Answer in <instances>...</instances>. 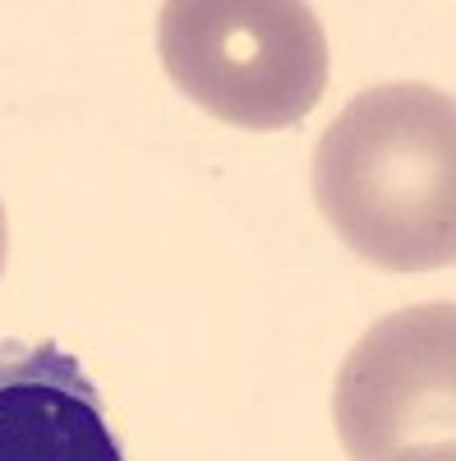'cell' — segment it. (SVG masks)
<instances>
[{"label": "cell", "instance_id": "cell-1", "mask_svg": "<svg viewBox=\"0 0 456 461\" xmlns=\"http://www.w3.org/2000/svg\"><path fill=\"white\" fill-rule=\"evenodd\" d=\"M314 199L360 258L429 273L456 258V106L429 84L355 93L314 148Z\"/></svg>", "mask_w": 456, "mask_h": 461}, {"label": "cell", "instance_id": "cell-2", "mask_svg": "<svg viewBox=\"0 0 456 461\" xmlns=\"http://www.w3.org/2000/svg\"><path fill=\"white\" fill-rule=\"evenodd\" d=\"M157 51L175 88L240 130H286L327 88V37L295 0H171Z\"/></svg>", "mask_w": 456, "mask_h": 461}, {"label": "cell", "instance_id": "cell-3", "mask_svg": "<svg viewBox=\"0 0 456 461\" xmlns=\"http://www.w3.org/2000/svg\"><path fill=\"white\" fill-rule=\"evenodd\" d=\"M332 420L351 461H383L456 420V304L434 300L373 323L341 360Z\"/></svg>", "mask_w": 456, "mask_h": 461}, {"label": "cell", "instance_id": "cell-4", "mask_svg": "<svg viewBox=\"0 0 456 461\" xmlns=\"http://www.w3.org/2000/svg\"><path fill=\"white\" fill-rule=\"evenodd\" d=\"M0 461H130L79 356L0 341Z\"/></svg>", "mask_w": 456, "mask_h": 461}, {"label": "cell", "instance_id": "cell-5", "mask_svg": "<svg viewBox=\"0 0 456 461\" xmlns=\"http://www.w3.org/2000/svg\"><path fill=\"white\" fill-rule=\"evenodd\" d=\"M383 461H456V447H452V438H443V443H415V447H401V452H392Z\"/></svg>", "mask_w": 456, "mask_h": 461}, {"label": "cell", "instance_id": "cell-6", "mask_svg": "<svg viewBox=\"0 0 456 461\" xmlns=\"http://www.w3.org/2000/svg\"><path fill=\"white\" fill-rule=\"evenodd\" d=\"M5 254H10V221H5V203H0V273H5Z\"/></svg>", "mask_w": 456, "mask_h": 461}]
</instances>
